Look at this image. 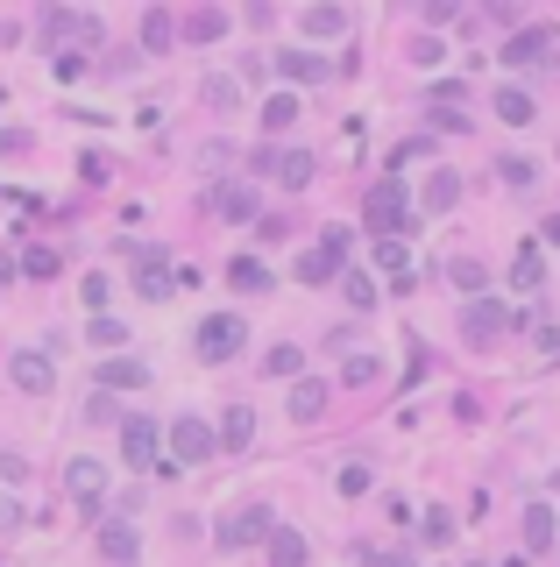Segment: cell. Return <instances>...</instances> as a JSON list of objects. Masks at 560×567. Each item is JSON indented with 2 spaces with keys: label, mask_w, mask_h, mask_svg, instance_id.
<instances>
[{
  "label": "cell",
  "mask_w": 560,
  "mask_h": 567,
  "mask_svg": "<svg viewBox=\"0 0 560 567\" xmlns=\"http://www.w3.org/2000/svg\"><path fill=\"white\" fill-rule=\"evenodd\" d=\"M369 227L383 241H397V234L412 227V199H405V185H397V178H376L369 185Z\"/></svg>",
  "instance_id": "6da1fadb"
},
{
  "label": "cell",
  "mask_w": 560,
  "mask_h": 567,
  "mask_svg": "<svg viewBox=\"0 0 560 567\" xmlns=\"http://www.w3.org/2000/svg\"><path fill=\"white\" fill-rule=\"evenodd\" d=\"M242 341H249V327L234 312H213L206 327H199V362H234L242 355Z\"/></svg>",
  "instance_id": "7a4b0ae2"
},
{
  "label": "cell",
  "mask_w": 560,
  "mask_h": 567,
  "mask_svg": "<svg viewBox=\"0 0 560 567\" xmlns=\"http://www.w3.org/2000/svg\"><path fill=\"white\" fill-rule=\"evenodd\" d=\"M511 327H518V312H511V305H497V298H475V305L461 312V334H468L475 348H490V341H497V334H511Z\"/></svg>",
  "instance_id": "3957f363"
},
{
  "label": "cell",
  "mask_w": 560,
  "mask_h": 567,
  "mask_svg": "<svg viewBox=\"0 0 560 567\" xmlns=\"http://www.w3.org/2000/svg\"><path fill=\"white\" fill-rule=\"evenodd\" d=\"M171 454H178V461H213V454H220V426L178 412V419H171Z\"/></svg>",
  "instance_id": "277c9868"
},
{
  "label": "cell",
  "mask_w": 560,
  "mask_h": 567,
  "mask_svg": "<svg viewBox=\"0 0 560 567\" xmlns=\"http://www.w3.org/2000/svg\"><path fill=\"white\" fill-rule=\"evenodd\" d=\"M156 447H164V426H156V419H121V461L128 468H149Z\"/></svg>",
  "instance_id": "5b68a950"
},
{
  "label": "cell",
  "mask_w": 560,
  "mask_h": 567,
  "mask_svg": "<svg viewBox=\"0 0 560 567\" xmlns=\"http://www.w3.org/2000/svg\"><path fill=\"white\" fill-rule=\"evenodd\" d=\"M8 383H15V390H29V397H43V390L57 383V362H50L43 348H22V355L8 362Z\"/></svg>",
  "instance_id": "8992f818"
},
{
  "label": "cell",
  "mask_w": 560,
  "mask_h": 567,
  "mask_svg": "<svg viewBox=\"0 0 560 567\" xmlns=\"http://www.w3.org/2000/svg\"><path fill=\"white\" fill-rule=\"evenodd\" d=\"M256 171H263V178H284V185L298 192V185H312V156H305V149H263Z\"/></svg>",
  "instance_id": "52a82bcc"
},
{
  "label": "cell",
  "mask_w": 560,
  "mask_h": 567,
  "mask_svg": "<svg viewBox=\"0 0 560 567\" xmlns=\"http://www.w3.org/2000/svg\"><path fill=\"white\" fill-rule=\"evenodd\" d=\"M553 50H560V29H546V22H539V29H518V36H511V50H504V57H511V64H525V71H532V64H553Z\"/></svg>",
  "instance_id": "ba28073f"
},
{
  "label": "cell",
  "mask_w": 560,
  "mask_h": 567,
  "mask_svg": "<svg viewBox=\"0 0 560 567\" xmlns=\"http://www.w3.org/2000/svg\"><path fill=\"white\" fill-rule=\"evenodd\" d=\"M64 490L93 511V504L107 497V461H93V454H86V461H71V468H64Z\"/></svg>",
  "instance_id": "9c48e42d"
},
{
  "label": "cell",
  "mask_w": 560,
  "mask_h": 567,
  "mask_svg": "<svg viewBox=\"0 0 560 567\" xmlns=\"http://www.w3.org/2000/svg\"><path fill=\"white\" fill-rule=\"evenodd\" d=\"M100 553H107L114 567H135V560H142V539H135V525H128V518L100 525Z\"/></svg>",
  "instance_id": "30bf717a"
},
{
  "label": "cell",
  "mask_w": 560,
  "mask_h": 567,
  "mask_svg": "<svg viewBox=\"0 0 560 567\" xmlns=\"http://www.w3.org/2000/svg\"><path fill=\"white\" fill-rule=\"evenodd\" d=\"M277 525H270V511L256 504V511H242V518H227L220 525V546H256V539H270Z\"/></svg>",
  "instance_id": "8fae6325"
},
{
  "label": "cell",
  "mask_w": 560,
  "mask_h": 567,
  "mask_svg": "<svg viewBox=\"0 0 560 567\" xmlns=\"http://www.w3.org/2000/svg\"><path fill=\"white\" fill-rule=\"evenodd\" d=\"M142 383H149V362H135V355H107L100 390H142Z\"/></svg>",
  "instance_id": "7c38bea8"
},
{
  "label": "cell",
  "mask_w": 560,
  "mask_h": 567,
  "mask_svg": "<svg viewBox=\"0 0 560 567\" xmlns=\"http://www.w3.org/2000/svg\"><path fill=\"white\" fill-rule=\"evenodd\" d=\"M277 71H284V78H298V86H319V78H327L334 64L319 57V50H284V57H277Z\"/></svg>",
  "instance_id": "4fadbf2b"
},
{
  "label": "cell",
  "mask_w": 560,
  "mask_h": 567,
  "mask_svg": "<svg viewBox=\"0 0 560 567\" xmlns=\"http://www.w3.org/2000/svg\"><path fill=\"white\" fill-rule=\"evenodd\" d=\"M135 291H142V298H171V291H178V284H171V270H164V256H156V249H142Z\"/></svg>",
  "instance_id": "5bb4252c"
},
{
  "label": "cell",
  "mask_w": 560,
  "mask_h": 567,
  "mask_svg": "<svg viewBox=\"0 0 560 567\" xmlns=\"http://www.w3.org/2000/svg\"><path fill=\"white\" fill-rule=\"evenodd\" d=\"M213 213L220 220H256V192L249 185H213Z\"/></svg>",
  "instance_id": "9a60e30c"
},
{
  "label": "cell",
  "mask_w": 560,
  "mask_h": 567,
  "mask_svg": "<svg viewBox=\"0 0 560 567\" xmlns=\"http://www.w3.org/2000/svg\"><path fill=\"white\" fill-rule=\"evenodd\" d=\"M249 433H256V412H249V404H227V419H220V447H227V454H242Z\"/></svg>",
  "instance_id": "2e32d148"
},
{
  "label": "cell",
  "mask_w": 560,
  "mask_h": 567,
  "mask_svg": "<svg viewBox=\"0 0 560 567\" xmlns=\"http://www.w3.org/2000/svg\"><path fill=\"white\" fill-rule=\"evenodd\" d=\"M319 412H327V383L298 376V390H291V419H319Z\"/></svg>",
  "instance_id": "e0dca14e"
},
{
  "label": "cell",
  "mask_w": 560,
  "mask_h": 567,
  "mask_svg": "<svg viewBox=\"0 0 560 567\" xmlns=\"http://www.w3.org/2000/svg\"><path fill=\"white\" fill-rule=\"evenodd\" d=\"M270 567H305V539H298L291 525L270 532Z\"/></svg>",
  "instance_id": "ac0fdd59"
},
{
  "label": "cell",
  "mask_w": 560,
  "mask_h": 567,
  "mask_svg": "<svg viewBox=\"0 0 560 567\" xmlns=\"http://www.w3.org/2000/svg\"><path fill=\"white\" fill-rule=\"evenodd\" d=\"M199 100H206V107H220V114H234V107H242V86H234V78H220V71H213L206 86H199Z\"/></svg>",
  "instance_id": "d6986e66"
},
{
  "label": "cell",
  "mask_w": 560,
  "mask_h": 567,
  "mask_svg": "<svg viewBox=\"0 0 560 567\" xmlns=\"http://www.w3.org/2000/svg\"><path fill=\"white\" fill-rule=\"evenodd\" d=\"M142 43H149V50H171V43H178V22H171L164 8H149V15H142Z\"/></svg>",
  "instance_id": "ffe728a7"
},
{
  "label": "cell",
  "mask_w": 560,
  "mask_h": 567,
  "mask_svg": "<svg viewBox=\"0 0 560 567\" xmlns=\"http://www.w3.org/2000/svg\"><path fill=\"white\" fill-rule=\"evenodd\" d=\"M447 284H454V291H468V305H475L490 277H483V263H468V256H461V263H447Z\"/></svg>",
  "instance_id": "44dd1931"
},
{
  "label": "cell",
  "mask_w": 560,
  "mask_h": 567,
  "mask_svg": "<svg viewBox=\"0 0 560 567\" xmlns=\"http://www.w3.org/2000/svg\"><path fill=\"white\" fill-rule=\"evenodd\" d=\"M497 178H504L511 192H532V185H539V164H532V156H504V164H497Z\"/></svg>",
  "instance_id": "7402d4cb"
},
{
  "label": "cell",
  "mask_w": 560,
  "mask_h": 567,
  "mask_svg": "<svg viewBox=\"0 0 560 567\" xmlns=\"http://www.w3.org/2000/svg\"><path fill=\"white\" fill-rule=\"evenodd\" d=\"M497 114H504L511 128H525V121H539V114H532V93H518V86H504V93H497Z\"/></svg>",
  "instance_id": "603a6c76"
},
{
  "label": "cell",
  "mask_w": 560,
  "mask_h": 567,
  "mask_svg": "<svg viewBox=\"0 0 560 567\" xmlns=\"http://www.w3.org/2000/svg\"><path fill=\"white\" fill-rule=\"evenodd\" d=\"M525 546H532V553H546V546H553V511H546V504H532V511H525Z\"/></svg>",
  "instance_id": "cb8c5ba5"
},
{
  "label": "cell",
  "mask_w": 560,
  "mask_h": 567,
  "mask_svg": "<svg viewBox=\"0 0 560 567\" xmlns=\"http://www.w3.org/2000/svg\"><path fill=\"white\" fill-rule=\"evenodd\" d=\"M305 36H348V15L341 8H305Z\"/></svg>",
  "instance_id": "d4e9b609"
},
{
  "label": "cell",
  "mask_w": 560,
  "mask_h": 567,
  "mask_svg": "<svg viewBox=\"0 0 560 567\" xmlns=\"http://www.w3.org/2000/svg\"><path fill=\"white\" fill-rule=\"evenodd\" d=\"M220 29H227V15H220V8H199V15L185 22V36H192V43H213Z\"/></svg>",
  "instance_id": "484cf974"
},
{
  "label": "cell",
  "mask_w": 560,
  "mask_h": 567,
  "mask_svg": "<svg viewBox=\"0 0 560 567\" xmlns=\"http://www.w3.org/2000/svg\"><path fill=\"white\" fill-rule=\"evenodd\" d=\"M291 121H298V100H291V93H277V100L263 107V128H270V135H284Z\"/></svg>",
  "instance_id": "4316f807"
},
{
  "label": "cell",
  "mask_w": 560,
  "mask_h": 567,
  "mask_svg": "<svg viewBox=\"0 0 560 567\" xmlns=\"http://www.w3.org/2000/svg\"><path fill=\"white\" fill-rule=\"evenodd\" d=\"M383 270L397 277V291L412 284V256H405V241H383Z\"/></svg>",
  "instance_id": "83f0119b"
},
{
  "label": "cell",
  "mask_w": 560,
  "mask_h": 567,
  "mask_svg": "<svg viewBox=\"0 0 560 567\" xmlns=\"http://www.w3.org/2000/svg\"><path fill=\"white\" fill-rule=\"evenodd\" d=\"M227 277H234V284H242V291H270V270H263L256 256H242V263H234Z\"/></svg>",
  "instance_id": "f1b7e54d"
},
{
  "label": "cell",
  "mask_w": 560,
  "mask_h": 567,
  "mask_svg": "<svg viewBox=\"0 0 560 567\" xmlns=\"http://www.w3.org/2000/svg\"><path fill=\"white\" fill-rule=\"evenodd\" d=\"M454 199H461V185H454V171H440V178L426 185V206H433V213H447Z\"/></svg>",
  "instance_id": "f546056e"
},
{
  "label": "cell",
  "mask_w": 560,
  "mask_h": 567,
  "mask_svg": "<svg viewBox=\"0 0 560 567\" xmlns=\"http://www.w3.org/2000/svg\"><path fill=\"white\" fill-rule=\"evenodd\" d=\"M376 376H383L376 355H348V362H341V383H376Z\"/></svg>",
  "instance_id": "4dcf8cb0"
},
{
  "label": "cell",
  "mask_w": 560,
  "mask_h": 567,
  "mask_svg": "<svg viewBox=\"0 0 560 567\" xmlns=\"http://www.w3.org/2000/svg\"><path fill=\"white\" fill-rule=\"evenodd\" d=\"M298 277H305V284H327V277H334V256H327V249H312V256L298 263Z\"/></svg>",
  "instance_id": "1f68e13d"
},
{
  "label": "cell",
  "mask_w": 560,
  "mask_h": 567,
  "mask_svg": "<svg viewBox=\"0 0 560 567\" xmlns=\"http://www.w3.org/2000/svg\"><path fill=\"white\" fill-rule=\"evenodd\" d=\"M121 341H128V327H121V319H93V348H107V355H114Z\"/></svg>",
  "instance_id": "d6a6232c"
},
{
  "label": "cell",
  "mask_w": 560,
  "mask_h": 567,
  "mask_svg": "<svg viewBox=\"0 0 560 567\" xmlns=\"http://www.w3.org/2000/svg\"><path fill=\"white\" fill-rule=\"evenodd\" d=\"M57 263H64L57 249H29V256H22V270H29V277H57Z\"/></svg>",
  "instance_id": "836d02e7"
},
{
  "label": "cell",
  "mask_w": 560,
  "mask_h": 567,
  "mask_svg": "<svg viewBox=\"0 0 560 567\" xmlns=\"http://www.w3.org/2000/svg\"><path fill=\"white\" fill-rule=\"evenodd\" d=\"M518 291H539V249H518Z\"/></svg>",
  "instance_id": "e575fe53"
},
{
  "label": "cell",
  "mask_w": 560,
  "mask_h": 567,
  "mask_svg": "<svg viewBox=\"0 0 560 567\" xmlns=\"http://www.w3.org/2000/svg\"><path fill=\"white\" fill-rule=\"evenodd\" d=\"M284 234H291L284 213H263V220H256V241H284Z\"/></svg>",
  "instance_id": "d590c367"
},
{
  "label": "cell",
  "mask_w": 560,
  "mask_h": 567,
  "mask_svg": "<svg viewBox=\"0 0 560 567\" xmlns=\"http://www.w3.org/2000/svg\"><path fill=\"white\" fill-rule=\"evenodd\" d=\"M348 298L369 312V305H376V277H362V270H355V277H348Z\"/></svg>",
  "instance_id": "8d00e7d4"
},
{
  "label": "cell",
  "mask_w": 560,
  "mask_h": 567,
  "mask_svg": "<svg viewBox=\"0 0 560 567\" xmlns=\"http://www.w3.org/2000/svg\"><path fill=\"white\" fill-rule=\"evenodd\" d=\"M341 490H348V497H362V490H369V468H362V461H348V468H341Z\"/></svg>",
  "instance_id": "74e56055"
},
{
  "label": "cell",
  "mask_w": 560,
  "mask_h": 567,
  "mask_svg": "<svg viewBox=\"0 0 560 567\" xmlns=\"http://www.w3.org/2000/svg\"><path fill=\"white\" fill-rule=\"evenodd\" d=\"M426 539H433V546H447V539H454V518H447V511H433V518H426Z\"/></svg>",
  "instance_id": "f35d334b"
},
{
  "label": "cell",
  "mask_w": 560,
  "mask_h": 567,
  "mask_svg": "<svg viewBox=\"0 0 560 567\" xmlns=\"http://www.w3.org/2000/svg\"><path fill=\"white\" fill-rule=\"evenodd\" d=\"M270 376H298V348H277L270 355Z\"/></svg>",
  "instance_id": "ab89813d"
},
{
  "label": "cell",
  "mask_w": 560,
  "mask_h": 567,
  "mask_svg": "<svg viewBox=\"0 0 560 567\" xmlns=\"http://www.w3.org/2000/svg\"><path fill=\"white\" fill-rule=\"evenodd\" d=\"M362 560H369V567H412L405 553H369V546H362Z\"/></svg>",
  "instance_id": "60d3db41"
},
{
  "label": "cell",
  "mask_w": 560,
  "mask_h": 567,
  "mask_svg": "<svg viewBox=\"0 0 560 567\" xmlns=\"http://www.w3.org/2000/svg\"><path fill=\"white\" fill-rule=\"evenodd\" d=\"M22 525V504H0V532H15Z\"/></svg>",
  "instance_id": "b9f144b4"
},
{
  "label": "cell",
  "mask_w": 560,
  "mask_h": 567,
  "mask_svg": "<svg viewBox=\"0 0 560 567\" xmlns=\"http://www.w3.org/2000/svg\"><path fill=\"white\" fill-rule=\"evenodd\" d=\"M546 241H553V249H560V213H553V220H546Z\"/></svg>",
  "instance_id": "7bdbcfd3"
},
{
  "label": "cell",
  "mask_w": 560,
  "mask_h": 567,
  "mask_svg": "<svg viewBox=\"0 0 560 567\" xmlns=\"http://www.w3.org/2000/svg\"><path fill=\"white\" fill-rule=\"evenodd\" d=\"M8 277H15V263H8V256H0V284H8Z\"/></svg>",
  "instance_id": "ee69618b"
}]
</instances>
